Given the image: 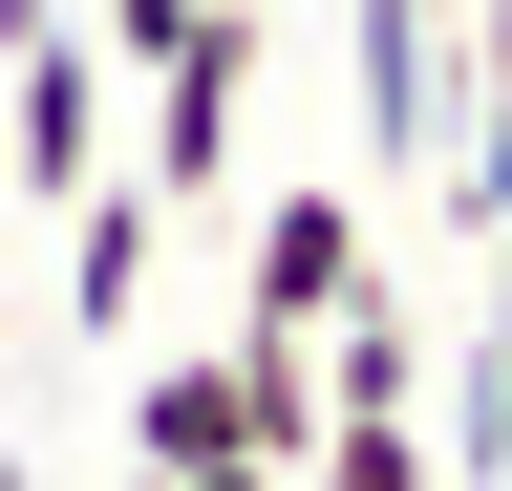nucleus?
Returning a JSON list of instances; mask_svg holds the SVG:
<instances>
[{"mask_svg":"<svg viewBox=\"0 0 512 491\" xmlns=\"http://www.w3.org/2000/svg\"><path fill=\"white\" fill-rule=\"evenodd\" d=\"M235 129H256V0H214V22L150 65V150H128V193H150V214H214V193H235Z\"/></svg>","mask_w":512,"mask_h":491,"instance_id":"nucleus-1","label":"nucleus"},{"mask_svg":"<svg viewBox=\"0 0 512 491\" xmlns=\"http://www.w3.org/2000/svg\"><path fill=\"white\" fill-rule=\"evenodd\" d=\"M363 65V171H448V107H470V0H342Z\"/></svg>","mask_w":512,"mask_h":491,"instance_id":"nucleus-2","label":"nucleus"},{"mask_svg":"<svg viewBox=\"0 0 512 491\" xmlns=\"http://www.w3.org/2000/svg\"><path fill=\"white\" fill-rule=\"evenodd\" d=\"M363 278H384V257H363V193H342V171H278L256 235H235V321H256V342H320Z\"/></svg>","mask_w":512,"mask_h":491,"instance_id":"nucleus-3","label":"nucleus"},{"mask_svg":"<svg viewBox=\"0 0 512 491\" xmlns=\"http://www.w3.org/2000/svg\"><path fill=\"white\" fill-rule=\"evenodd\" d=\"M0 193H22V214L107 193V65H86V22H22V43H0Z\"/></svg>","mask_w":512,"mask_h":491,"instance_id":"nucleus-4","label":"nucleus"},{"mask_svg":"<svg viewBox=\"0 0 512 491\" xmlns=\"http://www.w3.org/2000/svg\"><path fill=\"white\" fill-rule=\"evenodd\" d=\"M150 257H171V214L128 193V171H107V193H64V321H86V342L150 321Z\"/></svg>","mask_w":512,"mask_h":491,"instance_id":"nucleus-5","label":"nucleus"},{"mask_svg":"<svg viewBox=\"0 0 512 491\" xmlns=\"http://www.w3.org/2000/svg\"><path fill=\"white\" fill-rule=\"evenodd\" d=\"M320 427H427V321H406L384 278L320 321Z\"/></svg>","mask_w":512,"mask_h":491,"instance_id":"nucleus-6","label":"nucleus"},{"mask_svg":"<svg viewBox=\"0 0 512 491\" xmlns=\"http://www.w3.org/2000/svg\"><path fill=\"white\" fill-rule=\"evenodd\" d=\"M448 214L512 235V0H470V107H448Z\"/></svg>","mask_w":512,"mask_h":491,"instance_id":"nucleus-7","label":"nucleus"},{"mask_svg":"<svg viewBox=\"0 0 512 491\" xmlns=\"http://www.w3.org/2000/svg\"><path fill=\"white\" fill-rule=\"evenodd\" d=\"M128 449H150V470H256V449H235V363L171 342L150 385H128Z\"/></svg>","mask_w":512,"mask_h":491,"instance_id":"nucleus-8","label":"nucleus"},{"mask_svg":"<svg viewBox=\"0 0 512 491\" xmlns=\"http://www.w3.org/2000/svg\"><path fill=\"white\" fill-rule=\"evenodd\" d=\"M214 363H235V449H256V470H299V449H320V342L214 321Z\"/></svg>","mask_w":512,"mask_h":491,"instance_id":"nucleus-9","label":"nucleus"},{"mask_svg":"<svg viewBox=\"0 0 512 491\" xmlns=\"http://www.w3.org/2000/svg\"><path fill=\"white\" fill-rule=\"evenodd\" d=\"M448 491H512V235H491V299H470V470Z\"/></svg>","mask_w":512,"mask_h":491,"instance_id":"nucleus-10","label":"nucleus"},{"mask_svg":"<svg viewBox=\"0 0 512 491\" xmlns=\"http://www.w3.org/2000/svg\"><path fill=\"white\" fill-rule=\"evenodd\" d=\"M299 491H448V449H427V427H320Z\"/></svg>","mask_w":512,"mask_h":491,"instance_id":"nucleus-11","label":"nucleus"},{"mask_svg":"<svg viewBox=\"0 0 512 491\" xmlns=\"http://www.w3.org/2000/svg\"><path fill=\"white\" fill-rule=\"evenodd\" d=\"M192 22H214V0H86V65H107V86H150Z\"/></svg>","mask_w":512,"mask_h":491,"instance_id":"nucleus-12","label":"nucleus"},{"mask_svg":"<svg viewBox=\"0 0 512 491\" xmlns=\"http://www.w3.org/2000/svg\"><path fill=\"white\" fill-rule=\"evenodd\" d=\"M150 491H299V470H150Z\"/></svg>","mask_w":512,"mask_h":491,"instance_id":"nucleus-13","label":"nucleus"},{"mask_svg":"<svg viewBox=\"0 0 512 491\" xmlns=\"http://www.w3.org/2000/svg\"><path fill=\"white\" fill-rule=\"evenodd\" d=\"M22 22H64V0H0V43H22Z\"/></svg>","mask_w":512,"mask_h":491,"instance_id":"nucleus-14","label":"nucleus"}]
</instances>
